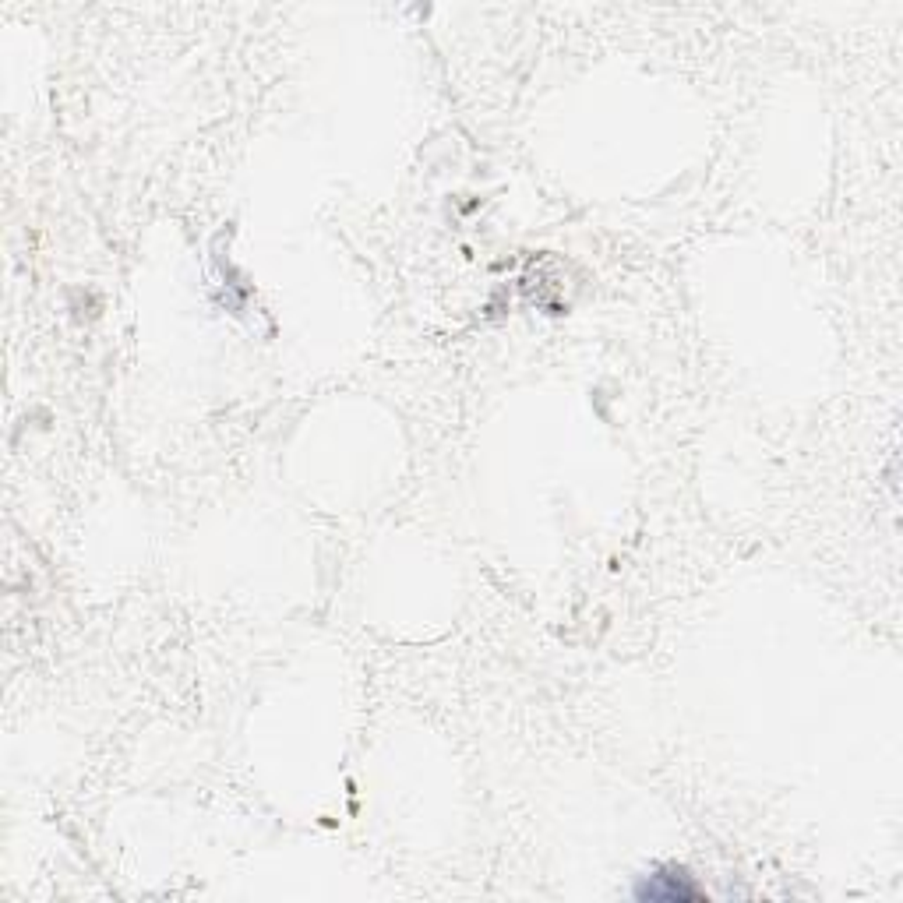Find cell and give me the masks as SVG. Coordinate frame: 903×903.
Here are the masks:
<instances>
[{
	"label": "cell",
	"instance_id": "cell-1",
	"mask_svg": "<svg viewBox=\"0 0 903 903\" xmlns=\"http://www.w3.org/2000/svg\"><path fill=\"white\" fill-rule=\"evenodd\" d=\"M639 896H650V900H695L699 889L688 882V875L681 872V879H674V872H660L650 875L646 886L639 889Z\"/></svg>",
	"mask_w": 903,
	"mask_h": 903
}]
</instances>
